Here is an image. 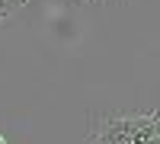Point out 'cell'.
<instances>
[{"instance_id": "277c9868", "label": "cell", "mask_w": 160, "mask_h": 144, "mask_svg": "<svg viewBox=\"0 0 160 144\" xmlns=\"http://www.w3.org/2000/svg\"><path fill=\"white\" fill-rule=\"evenodd\" d=\"M0 144H7V138H3V135H0Z\"/></svg>"}, {"instance_id": "5b68a950", "label": "cell", "mask_w": 160, "mask_h": 144, "mask_svg": "<svg viewBox=\"0 0 160 144\" xmlns=\"http://www.w3.org/2000/svg\"><path fill=\"white\" fill-rule=\"evenodd\" d=\"M154 115H157V125H160V112H154Z\"/></svg>"}, {"instance_id": "7a4b0ae2", "label": "cell", "mask_w": 160, "mask_h": 144, "mask_svg": "<svg viewBox=\"0 0 160 144\" xmlns=\"http://www.w3.org/2000/svg\"><path fill=\"white\" fill-rule=\"evenodd\" d=\"M19 10V3L16 0H0V19H7V16H13V13Z\"/></svg>"}, {"instance_id": "6da1fadb", "label": "cell", "mask_w": 160, "mask_h": 144, "mask_svg": "<svg viewBox=\"0 0 160 144\" xmlns=\"http://www.w3.org/2000/svg\"><path fill=\"white\" fill-rule=\"evenodd\" d=\"M148 122V112H106L99 115V125L93 128L87 144H131L135 132Z\"/></svg>"}, {"instance_id": "8992f818", "label": "cell", "mask_w": 160, "mask_h": 144, "mask_svg": "<svg viewBox=\"0 0 160 144\" xmlns=\"http://www.w3.org/2000/svg\"><path fill=\"white\" fill-rule=\"evenodd\" d=\"M80 3H90V0H80Z\"/></svg>"}, {"instance_id": "3957f363", "label": "cell", "mask_w": 160, "mask_h": 144, "mask_svg": "<svg viewBox=\"0 0 160 144\" xmlns=\"http://www.w3.org/2000/svg\"><path fill=\"white\" fill-rule=\"evenodd\" d=\"M16 3H19V7H26V3H29V0H16Z\"/></svg>"}]
</instances>
